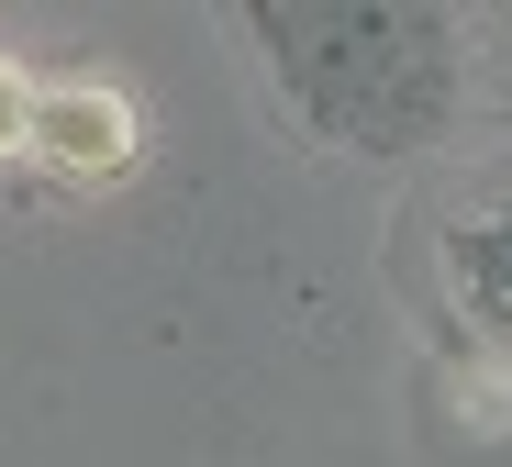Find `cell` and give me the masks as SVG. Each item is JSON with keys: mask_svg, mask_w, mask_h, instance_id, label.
Masks as SVG:
<instances>
[{"mask_svg": "<svg viewBox=\"0 0 512 467\" xmlns=\"http://www.w3.org/2000/svg\"><path fill=\"white\" fill-rule=\"evenodd\" d=\"M234 34L301 145L346 167L435 156L468 112V23L435 0H245Z\"/></svg>", "mask_w": 512, "mask_h": 467, "instance_id": "cell-1", "label": "cell"}, {"mask_svg": "<svg viewBox=\"0 0 512 467\" xmlns=\"http://www.w3.org/2000/svg\"><path fill=\"white\" fill-rule=\"evenodd\" d=\"M446 301L490 345H512V201H479L446 223Z\"/></svg>", "mask_w": 512, "mask_h": 467, "instance_id": "cell-2", "label": "cell"}, {"mask_svg": "<svg viewBox=\"0 0 512 467\" xmlns=\"http://www.w3.org/2000/svg\"><path fill=\"white\" fill-rule=\"evenodd\" d=\"M34 101H45V89H23L12 67H0V156H12V145H34Z\"/></svg>", "mask_w": 512, "mask_h": 467, "instance_id": "cell-3", "label": "cell"}]
</instances>
